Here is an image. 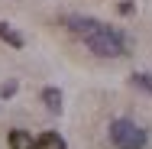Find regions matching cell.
Instances as JSON below:
<instances>
[{
  "label": "cell",
  "mask_w": 152,
  "mask_h": 149,
  "mask_svg": "<svg viewBox=\"0 0 152 149\" xmlns=\"http://www.w3.org/2000/svg\"><path fill=\"white\" fill-rule=\"evenodd\" d=\"M16 94V81H7V84H0V97H13Z\"/></svg>",
  "instance_id": "9"
},
{
  "label": "cell",
  "mask_w": 152,
  "mask_h": 149,
  "mask_svg": "<svg viewBox=\"0 0 152 149\" xmlns=\"http://www.w3.org/2000/svg\"><path fill=\"white\" fill-rule=\"evenodd\" d=\"M133 10H136V7H133V3H129V0H123V3H120V13H123V16H129V13H133Z\"/></svg>",
  "instance_id": "10"
},
{
  "label": "cell",
  "mask_w": 152,
  "mask_h": 149,
  "mask_svg": "<svg viewBox=\"0 0 152 149\" xmlns=\"http://www.w3.org/2000/svg\"><path fill=\"white\" fill-rule=\"evenodd\" d=\"M110 143L117 149H146L149 136L146 130L136 123V120H126V117H117L110 123Z\"/></svg>",
  "instance_id": "2"
},
{
  "label": "cell",
  "mask_w": 152,
  "mask_h": 149,
  "mask_svg": "<svg viewBox=\"0 0 152 149\" xmlns=\"http://www.w3.org/2000/svg\"><path fill=\"white\" fill-rule=\"evenodd\" d=\"M133 88L152 91V75H146V71H136V75H133Z\"/></svg>",
  "instance_id": "8"
},
{
  "label": "cell",
  "mask_w": 152,
  "mask_h": 149,
  "mask_svg": "<svg viewBox=\"0 0 152 149\" xmlns=\"http://www.w3.org/2000/svg\"><path fill=\"white\" fill-rule=\"evenodd\" d=\"M84 46L91 49L94 55H100V59H120L123 52H126V42H123V36L117 29H110V26H97L91 36H84Z\"/></svg>",
  "instance_id": "1"
},
{
  "label": "cell",
  "mask_w": 152,
  "mask_h": 149,
  "mask_svg": "<svg viewBox=\"0 0 152 149\" xmlns=\"http://www.w3.org/2000/svg\"><path fill=\"white\" fill-rule=\"evenodd\" d=\"M36 149H65V139H61L58 133H42L36 139Z\"/></svg>",
  "instance_id": "6"
},
{
  "label": "cell",
  "mask_w": 152,
  "mask_h": 149,
  "mask_svg": "<svg viewBox=\"0 0 152 149\" xmlns=\"http://www.w3.org/2000/svg\"><path fill=\"white\" fill-rule=\"evenodd\" d=\"M100 26V20H91V16H68V29L75 32V36H91L94 29Z\"/></svg>",
  "instance_id": "3"
},
{
  "label": "cell",
  "mask_w": 152,
  "mask_h": 149,
  "mask_svg": "<svg viewBox=\"0 0 152 149\" xmlns=\"http://www.w3.org/2000/svg\"><path fill=\"white\" fill-rule=\"evenodd\" d=\"M42 104H45L52 114H58V110H61V91L58 88H45V91H42Z\"/></svg>",
  "instance_id": "5"
},
{
  "label": "cell",
  "mask_w": 152,
  "mask_h": 149,
  "mask_svg": "<svg viewBox=\"0 0 152 149\" xmlns=\"http://www.w3.org/2000/svg\"><path fill=\"white\" fill-rule=\"evenodd\" d=\"M10 149H36V139L26 130H13L10 133Z\"/></svg>",
  "instance_id": "4"
},
{
  "label": "cell",
  "mask_w": 152,
  "mask_h": 149,
  "mask_svg": "<svg viewBox=\"0 0 152 149\" xmlns=\"http://www.w3.org/2000/svg\"><path fill=\"white\" fill-rule=\"evenodd\" d=\"M0 39H7L13 49H23V36H20V32H13L7 23H0Z\"/></svg>",
  "instance_id": "7"
}]
</instances>
